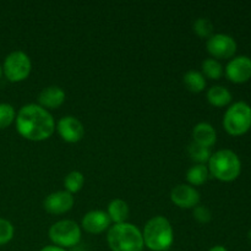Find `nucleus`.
<instances>
[{
  "instance_id": "1a4fd4ad",
  "label": "nucleus",
  "mask_w": 251,
  "mask_h": 251,
  "mask_svg": "<svg viewBox=\"0 0 251 251\" xmlns=\"http://www.w3.org/2000/svg\"><path fill=\"white\" fill-rule=\"evenodd\" d=\"M226 76L234 83H244L251 78V58L239 55L233 58L226 66Z\"/></svg>"
},
{
  "instance_id": "c85d7f7f",
  "label": "nucleus",
  "mask_w": 251,
  "mask_h": 251,
  "mask_svg": "<svg viewBox=\"0 0 251 251\" xmlns=\"http://www.w3.org/2000/svg\"><path fill=\"white\" fill-rule=\"evenodd\" d=\"M1 75H2V66L0 65V77H1Z\"/></svg>"
},
{
  "instance_id": "412c9836",
  "label": "nucleus",
  "mask_w": 251,
  "mask_h": 251,
  "mask_svg": "<svg viewBox=\"0 0 251 251\" xmlns=\"http://www.w3.org/2000/svg\"><path fill=\"white\" fill-rule=\"evenodd\" d=\"M202 75L205 78H211V80H218L223 75V66L218 60L213 58H207L202 61Z\"/></svg>"
},
{
  "instance_id": "6e6552de",
  "label": "nucleus",
  "mask_w": 251,
  "mask_h": 251,
  "mask_svg": "<svg viewBox=\"0 0 251 251\" xmlns=\"http://www.w3.org/2000/svg\"><path fill=\"white\" fill-rule=\"evenodd\" d=\"M208 53L213 59H230L237 51V42L233 37L225 33L212 34L206 43Z\"/></svg>"
},
{
  "instance_id": "f257e3e1",
  "label": "nucleus",
  "mask_w": 251,
  "mask_h": 251,
  "mask_svg": "<svg viewBox=\"0 0 251 251\" xmlns=\"http://www.w3.org/2000/svg\"><path fill=\"white\" fill-rule=\"evenodd\" d=\"M16 130L29 141H44L55 131V122L50 113L39 104L24 105L16 115Z\"/></svg>"
},
{
  "instance_id": "0eeeda50",
  "label": "nucleus",
  "mask_w": 251,
  "mask_h": 251,
  "mask_svg": "<svg viewBox=\"0 0 251 251\" xmlns=\"http://www.w3.org/2000/svg\"><path fill=\"white\" fill-rule=\"evenodd\" d=\"M32 70L29 56L22 50L11 51L5 58L2 65V74L10 82H21L26 80Z\"/></svg>"
},
{
  "instance_id": "a211bd4d",
  "label": "nucleus",
  "mask_w": 251,
  "mask_h": 251,
  "mask_svg": "<svg viewBox=\"0 0 251 251\" xmlns=\"http://www.w3.org/2000/svg\"><path fill=\"white\" fill-rule=\"evenodd\" d=\"M183 82L185 87L188 88L190 92L200 93L205 90L206 87V78L202 75V73L196 70H189L186 71L185 75L183 77Z\"/></svg>"
},
{
  "instance_id": "7ed1b4c3",
  "label": "nucleus",
  "mask_w": 251,
  "mask_h": 251,
  "mask_svg": "<svg viewBox=\"0 0 251 251\" xmlns=\"http://www.w3.org/2000/svg\"><path fill=\"white\" fill-rule=\"evenodd\" d=\"M107 242L112 251H142V232L131 223H119L108 229Z\"/></svg>"
},
{
  "instance_id": "ddd939ff",
  "label": "nucleus",
  "mask_w": 251,
  "mask_h": 251,
  "mask_svg": "<svg viewBox=\"0 0 251 251\" xmlns=\"http://www.w3.org/2000/svg\"><path fill=\"white\" fill-rule=\"evenodd\" d=\"M110 225H112V221H110L108 213L100 210L87 212L83 216L82 222H81L83 229L91 234H100L109 229Z\"/></svg>"
},
{
  "instance_id": "5701e85b",
  "label": "nucleus",
  "mask_w": 251,
  "mask_h": 251,
  "mask_svg": "<svg viewBox=\"0 0 251 251\" xmlns=\"http://www.w3.org/2000/svg\"><path fill=\"white\" fill-rule=\"evenodd\" d=\"M193 29L200 38H210L213 34V24L206 17H199L194 21Z\"/></svg>"
},
{
  "instance_id": "423d86ee",
  "label": "nucleus",
  "mask_w": 251,
  "mask_h": 251,
  "mask_svg": "<svg viewBox=\"0 0 251 251\" xmlns=\"http://www.w3.org/2000/svg\"><path fill=\"white\" fill-rule=\"evenodd\" d=\"M49 239L56 247L71 249L80 244L81 228L71 220L58 221L49 228Z\"/></svg>"
},
{
  "instance_id": "a878e982",
  "label": "nucleus",
  "mask_w": 251,
  "mask_h": 251,
  "mask_svg": "<svg viewBox=\"0 0 251 251\" xmlns=\"http://www.w3.org/2000/svg\"><path fill=\"white\" fill-rule=\"evenodd\" d=\"M193 216L199 223H202V225H206L212 220V213L203 205H198L196 207H194Z\"/></svg>"
},
{
  "instance_id": "20e7f679",
  "label": "nucleus",
  "mask_w": 251,
  "mask_h": 251,
  "mask_svg": "<svg viewBox=\"0 0 251 251\" xmlns=\"http://www.w3.org/2000/svg\"><path fill=\"white\" fill-rule=\"evenodd\" d=\"M210 176L217 180L229 183L235 180L242 172V162L238 154L232 150H220L211 156L208 161Z\"/></svg>"
},
{
  "instance_id": "aec40b11",
  "label": "nucleus",
  "mask_w": 251,
  "mask_h": 251,
  "mask_svg": "<svg viewBox=\"0 0 251 251\" xmlns=\"http://www.w3.org/2000/svg\"><path fill=\"white\" fill-rule=\"evenodd\" d=\"M188 153H189V156H190V158L193 159L196 164L208 163L211 156H212L211 149L202 146V145L196 144V142H194V141L189 145Z\"/></svg>"
},
{
  "instance_id": "f3484780",
  "label": "nucleus",
  "mask_w": 251,
  "mask_h": 251,
  "mask_svg": "<svg viewBox=\"0 0 251 251\" xmlns=\"http://www.w3.org/2000/svg\"><path fill=\"white\" fill-rule=\"evenodd\" d=\"M207 100L215 107L222 108L232 102V93L223 86H212L207 91Z\"/></svg>"
},
{
  "instance_id": "bb28decb",
  "label": "nucleus",
  "mask_w": 251,
  "mask_h": 251,
  "mask_svg": "<svg viewBox=\"0 0 251 251\" xmlns=\"http://www.w3.org/2000/svg\"><path fill=\"white\" fill-rule=\"evenodd\" d=\"M41 251H66L63 248H59L56 245H47V247L42 248Z\"/></svg>"
},
{
  "instance_id": "4468645a",
  "label": "nucleus",
  "mask_w": 251,
  "mask_h": 251,
  "mask_svg": "<svg viewBox=\"0 0 251 251\" xmlns=\"http://www.w3.org/2000/svg\"><path fill=\"white\" fill-rule=\"evenodd\" d=\"M65 91L59 86H48L38 96V102L44 109H56L65 102Z\"/></svg>"
},
{
  "instance_id": "39448f33",
  "label": "nucleus",
  "mask_w": 251,
  "mask_h": 251,
  "mask_svg": "<svg viewBox=\"0 0 251 251\" xmlns=\"http://www.w3.org/2000/svg\"><path fill=\"white\" fill-rule=\"evenodd\" d=\"M223 127L232 136L247 134L251 127V107L247 102H235L223 118Z\"/></svg>"
},
{
  "instance_id": "b1692460",
  "label": "nucleus",
  "mask_w": 251,
  "mask_h": 251,
  "mask_svg": "<svg viewBox=\"0 0 251 251\" xmlns=\"http://www.w3.org/2000/svg\"><path fill=\"white\" fill-rule=\"evenodd\" d=\"M16 119V112L9 103H0V130L6 129Z\"/></svg>"
},
{
  "instance_id": "f8f14e48",
  "label": "nucleus",
  "mask_w": 251,
  "mask_h": 251,
  "mask_svg": "<svg viewBox=\"0 0 251 251\" xmlns=\"http://www.w3.org/2000/svg\"><path fill=\"white\" fill-rule=\"evenodd\" d=\"M171 200L180 208H194L200 202V194L189 184H179L172 189Z\"/></svg>"
},
{
  "instance_id": "f03ea898",
  "label": "nucleus",
  "mask_w": 251,
  "mask_h": 251,
  "mask_svg": "<svg viewBox=\"0 0 251 251\" xmlns=\"http://www.w3.org/2000/svg\"><path fill=\"white\" fill-rule=\"evenodd\" d=\"M145 247L152 251H167L173 245L174 232L171 222L163 216H154L142 230Z\"/></svg>"
},
{
  "instance_id": "6ab92c4d",
  "label": "nucleus",
  "mask_w": 251,
  "mask_h": 251,
  "mask_svg": "<svg viewBox=\"0 0 251 251\" xmlns=\"http://www.w3.org/2000/svg\"><path fill=\"white\" fill-rule=\"evenodd\" d=\"M208 176H210V172L206 164H194L186 173V180L189 185L200 186L207 181Z\"/></svg>"
},
{
  "instance_id": "dca6fc26",
  "label": "nucleus",
  "mask_w": 251,
  "mask_h": 251,
  "mask_svg": "<svg viewBox=\"0 0 251 251\" xmlns=\"http://www.w3.org/2000/svg\"><path fill=\"white\" fill-rule=\"evenodd\" d=\"M107 213L114 225L125 223L130 215L129 205L122 199H115V200L110 201L109 205H108Z\"/></svg>"
},
{
  "instance_id": "393cba45",
  "label": "nucleus",
  "mask_w": 251,
  "mask_h": 251,
  "mask_svg": "<svg viewBox=\"0 0 251 251\" xmlns=\"http://www.w3.org/2000/svg\"><path fill=\"white\" fill-rule=\"evenodd\" d=\"M14 226L10 221L0 218V245H5L14 238Z\"/></svg>"
},
{
  "instance_id": "4be33fe9",
  "label": "nucleus",
  "mask_w": 251,
  "mask_h": 251,
  "mask_svg": "<svg viewBox=\"0 0 251 251\" xmlns=\"http://www.w3.org/2000/svg\"><path fill=\"white\" fill-rule=\"evenodd\" d=\"M83 184H85V176H83V174L81 172L77 171L70 172L65 176V179H64L65 190L70 194L78 193L83 188Z\"/></svg>"
},
{
  "instance_id": "9d476101",
  "label": "nucleus",
  "mask_w": 251,
  "mask_h": 251,
  "mask_svg": "<svg viewBox=\"0 0 251 251\" xmlns=\"http://www.w3.org/2000/svg\"><path fill=\"white\" fill-rule=\"evenodd\" d=\"M75 199L66 190L51 193L44 199L43 207L50 215H63L73 208Z\"/></svg>"
},
{
  "instance_id": "2eb2a0df",
  "label": "nucleus",
  "mask_w": 251,
  "mask_h": 251,
  "mask_svg": "<svg viewBox=\"0 0 251 251\" xmlns=\"http://www.w3.org/2000/svg\"><path fill=\"white\" fill-rule=\"evenodd\" d=\"M193 139L196 144L211 149L212 146H215L216 141H217V132H216L215 127L208 123H199L194 126Z\"/></svg>"
},
{
  "instance_id": "9b49d317",
  "label": "nucleus",
  "mask_w": 251,
  "mask_h": 251,
  "mask_svg": "<svg viewBox=\"0 0 251 251\" xmlns=\"http://www.w3.org/2000/svg\"><path fill=\"white\" fill-rule=\"evenodd\" d=\"M56 130L61 139L69 144L78 142L85 135V127L82 123L73 115H66L61 118L56 124Z\"/></svg>"
},
{
  "instance_id": "c756f323",
  "label": "nucleus",
  "mask_w": 251,
  "mask_h": 251,
  "mask_svg": "<svg viewBox=\"0 0 251 251\" xmlns=\"http://www.w3.org/2000/svg\"><path fill=\"white\" fill-rule=\"evenodd\" d=\"M249 238H250V240H251V230L249 232Z\"/></svg>"
},
{
  "instance_id": "cd10ccee",
  "label": "nucleus",
  "mask_w": 251,
  "mask_h": 251,
  "mask_svg": "<svg viewBox=\"0 0 251 251\" xmlns=\"http://www.w3.org/2000/svg\"><path fill=\"white\" fill-rule=\"evenodd\" d=\"M208 251H228L225 247L222 245H216V247H212Z\"/></svg>"
}]
</instances>
